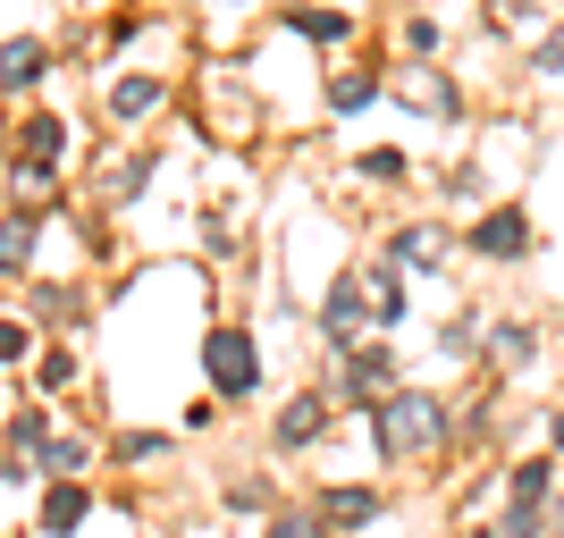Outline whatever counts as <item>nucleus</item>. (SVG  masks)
<instances>
[{
  "instance_id": "f257e3e1",
  "label": "nucleus",
  "mask_w": 564,
  "mask_h": 538,
  "mask_svg": "<svg viewBox=\"0 0 564 538\" xmlns=\"http://www.w3.org/2000/svg\"><path fill=\"white\" fill-rule=\"evenodd\" d=\"M371 438H379V454H430L447 438V404L422 396V387H397V396L371 404Z\"/></svg>"
},
{
  "instance_id": "f03ea898",
  "label": "nucleus",
  "mask_w": 564,
  "mask_h": 538,
  "mask_svg": "<svg viewBox=\"0 0 564 538\" xmlns=\"http://www.w3.org/2000/svg\"><path fill=\"white\" fill-rule=\"evenodd\" d=\"M203 371H212L219 396H253V387H261L253 337H245V328H212V337H203Z\"/></svg>"
},
{
  "instance_id": "7ed1b4c3",
  "label": "nucleus",
  "mask_w": 564,
  "mask_h": 538,
  "mask_svg": "<svg viewBox=\"0 0 564 538\" xmlns=\"http://www.w3.org/2000/svg\"><path fill=\"white\" fill-rule=\"evenodd\" d=\"M464 244H471L480 261H522V253H531V211H522V202H497V211L471 219Z\"/></svg>"
},
{
  "instance_id": "20e7f679",
  "label": "nucleus",
  "mask_w": 564,
  "mask_h": 538,
  "mask_svg": "<svg viewBox=\"0 0 564 538\" xmlns=\"http://www.w3.org/2000/svg\"><path fill=\"white\" fill-rule=\"evenodd\" d=\"M362 311H379V304H371V270H346V278L329 286V345H337V353L362 345Z\"/></svg>"
},
{
  "instance_id": "39448f33",
  "label": "nucleus",
  "mask_w": 564,
  "mask_h": 538,
  "mask_svg": "<svg viewBox=\"0 0 564 538\" xmlns=\"http://www.w3.org/2000/svg\"><path fill=\"white\" fill-rule=\"evenodd\" d=\"M506 496H514V505H547V496H556V454H522V463L506 471Z\"/></svg>"
},
{
  "instance_id": "423d86ee",
  "label": "nucleus",
  "mask_w": 564,
  "mask_h": 538,
  "mask_svg": "<svg viewBox=\"0 0 564 538\" xmlns=\"http://www.w3.org/2000/svg\"><path fill=\"white\" fill-rule=\"evenodd\" d=\"M321 521L329 530H362V521H379V496L371 488H329L321 496Z\"/></svg>"
},
{
  "instance_id": "0eeeda50",
  "label": "nucleus",
  "mask_w": 564,
  "mask_h": 538,
  "mask_svg": "<svg viewBox=\"0 0 564 538\" xmlns=\"http://www.w3.org/2000/svg\"><path fill=\"white\" fill-rule=\"evenodd\" d=\"M321 429H329V404H321V396H295L279 413V446H312Z\"/></svg>"
},
{
  "instance_id": "6e6552de",
  "label": "nucleus",
  "mask_w": 564,
  "mask_h": 538,
  "mask_svg": "<svg viewBox=\"0 0 564 538\" xmlns=\"http://www.w3.org/2000/svg\"><path fill=\"white\" fill-rule=\"evenodd\" d=\"M489 337H497L489 353L506 362V371H531V353H540V328H531V320H497Z\"/></svg>"
},
{
  "instance_id": "1a4fd4ad",
  "label": "nucleus",
  "mask_w": 564,
  "mask_h": 538,
  "mask_svg": "<svg viewBox=\"0 0 564 538\" xmlns=\"http://www.w3.org/2000/svg\"><path fill=\"white\" fill-rule=\"evenodd\" d=\"M397 261H413V270H438V261H447V228H397Z\"/></svg>"
},
{
  "instance_id": "9d476101",
  "label": "nucleus",
  "mask_w": 564,
  "mask_h": 538,
  "mask_svg": "<svg viewBox=\"0 0 564 538\" xmlns=\"http://www.w3.org/2000/svg\"><path fill=\"white\" fill-rule=\"evenodd\" d=\"M25 253H34V211H9L0 219V278H18Z\"/></svg>"
},
{
  "instance_id": "9b49d317",
  "label": "nucleus",
  "mask_w": 564,
  "mask_h": 538,
  "mask_svg": "<svg viewBox=\"0 0 564 538\" xmlns=\"http://www.w3.org/2000/svg\"><path fill=\"white\" fill-rule=\"evenodd\" d=\"M76 521H85V488H76V480H59V488L43 496V530H51V538H68Z\"/></svg>"
},
{
  "instance_id": "f8f14e48",
  "label": "nucleus",
  "mask_w": 564,
  "mask_h": 538,
  "mask_svg": "<svg viewBox=\"0 0 564 538\" xmlns=\"http://www.w3.org/2000/svg\"><path fill=\"white\" fill-rule=\"evenodd\" d=\"M43 59H51L43 43H9V51H0V85H9V94H25V85L43 76Z\"/></svg>"
},
{
  "instance_id": "ddd939ff",
  "label": "nucleus",
  "mask_w": 564,
  "mask_h": 538,
  "mask_svg": "<svg viewBox=\"0 0 564 538\" xmlns=\"http://www.w3.org/2000/svg\"><path fill=\"white\" fill-rule=\"evenodd\" d=\"M480 538H547V505H506Z\"/></svg>"
},
{
  "instance_id": "4468645a",
  "label": "nucleus",
  "mask_w": 564,
  "mask_h": 538,
  "mask_svg": "<svg viewBox=\"0 0 564 538\" xmlns=\"http://www.w3.org/2000/svg\"><path fill=\"white\" fill-rule=\"evenodd\" d=\"M388 371H397V362H388V353H354V362H346V396H371V387H388Z\"/></svg>"
},
{
  "instance_id": "2eb2a0df",
  "label": "nucleus",
  "mask_w": 564,
  "mask_h": 538,
  "mask_svg": "<svg viewBox=\"0 0 564 538\" xmlns=\"http://www.w3.org/2000/svg\"><path fill=\"white\" fill-rule=\"evenodd\" d=\"M152 101H161V85H152V76H127V85H110V118H143Z\"/></svg>"
},
{
  "instance_id": "dca6fc26",
  "label": "nucleus",
  "mask_w": 564,
  "mask_h": 538,
  "mask_svg": "<svg viewBox=\"0 0 564 538\" xmlns=\"http://www.w3.org/2000/svg\"><path fill=\"white\" fill-rule=\"evenodd\" d=\"M286 25L312 34V43H346V18H337V9H286Z\"/></svg>"
},
{
  "instance_id": "f3484780",
  "label": "nucleus",
  "mask_w": 564,
  "mask_h": 538,
  "mask_svg": "<svg viewBox=\"0 0 564 538\" xmlns=\"http://www.w3.org/2000/svg\"><path fill=\"white\" fill-rule=\"evenodd\" d=\"M362 101H379V76L371 68H354V76H337V85H329V110H362Z\"/></svg>"
},
{
  "instance_id": "a211bd4d",
  "label": "nucleus",
  "mask_w": 564,
  "mask_h": 538,
  "mask_svg": "<svg viewBox=\"0 0 564 538\" xmlns=\"http://www.w3.org/2000/svg\"><path fill=\"white\" fill-rule=\"evenodd\" d=\"M404 85H413V101H422V110H455V85H447V76H430V68H404Z\"/></svg>"
},
{
  "instance_id": "6ab92c4d",
  "label": "nucleus",
  "mask_w": 564,
  "mask_h": 538,
  "mask_svg": "<svg viewBox=\"0 0 564 538\" xmlns=\"http://www.w3.org/2000/svg\"><path fill=\"white\" fill-rule=\"evenodd\" d=\"M43 471L76 480V471H85V438H51V446H43Z\"/></svg>"
},
{
  "instance_id": "aec40b11",
  "label": "nucleus",
  "mask_w": 564,
  "mask_h": 538,
  "mask_svg": "<svg viewBox=\"0 0 564 538\" xmlns=\"http://www.w3.org/2000/svg\"><path fill=\"white\" fill-rule=\"evenodd\" d=\"M438 345H447V362H471V353H480V320H447V337H438Z\"/></svg>"
},
{
  "instance_id": "412c9836",
  "label": "nucleus",
  "mask_w": 564,
  "mask_h": 538,
  "mask_svg": "<svg viewBox=\"0 0 564 538\" xmlns=\"http://www.w3.org/2000/svg\"><path fill=\"white\" fill-rule=\"evenodd\" d=\"M531 68H540V76H564V18L547 25L540 43H531Z\"/></svg>"
},
{
  "instance_id": "4be33fe9",
  "label": "nucleus",
  "mask_w": 564,
  "mask_h": 538,
  "mask_svg": "<svg viewBox=\"0 0 564 538\" xmlns=\"http://www.w3.org/2000/svg\"><path fill=\"white\" fill-rule=\"evenodd\" d=\"M34 378H43L51 396H59V387H68V378H76V353H68V345H51L43 362H34Z\"/></svg>"
},
{
  "instance_id": "5701e85b",
  "label": "nucleus",
  "mask_w": 564,
  "mask_h": 538,
  "mask_svg": "<svg viewBox=\"0 0 564 538\" xmlns=\"http://www.w3.org/2000/svg\"><path fill=\"white\" fill-rule=\"evenodd\" d=\"M270 538H329V521H312V514H286V521H270Z\"/></svg>"
},
{
  "instance_id": "b1692460",
  "label": "nucleus",
  "mask_w": 564,
  "mask_h": 538,
  "mask_svg": "<svg viewBox=\"0 0 564 538\" xmlns=\"http://www.w3.org/2000/svg\"><path fill=\"white\" fill-rule=\"evenodd\" d=\"M9 438H18V446H51V421H43V413H18V421H9Z\"/></svg>"
},
{
  "instance_id": "393cba45",
  "label": "nucleus",
  "mask_w": 564,
  "mask_h": 538,
  "mask_svg": "<svg viewBox=\"0 0 564 538\" xmlns=\"http://www.w3.org/2000/svg\"><path fill=\"white\" fill-rule=\"evenodd\" d=\"M362 177H404V152H362Z\"/></svg>"
},
{
  "instance_id": "a878e982",
  "label": "nucleus",
  "mask_w": 564,
  "mask_h": 538,
  "mask_svg": "<svg viewBox=\"0 0 564 538\" xmlns=\"http://www.w3.org/2000/svg\"><path fill=\"white\" fill-rule=\"evenodd\" d=\"M18 353H25V328H18V320H0V362H18Z\"/></svg>"
},
{
  "instance_id": "bb28decb",
  "label": "nucleus",
  "mask_w": 564,
  "mask_h": 538,
  "mask_svg": "<svg viewBox=\"0 0 564 538\" xmlns=\"http://www.w3.org/2000/svg\"><path fill=\"white\" fill-rule=\"evenodd\" d=\"M547 438H556V446H564V404H556V421H547Z\"/></svg>"
},
{
  "instance_id": "cd10ccee",
  "label": "nucleus",
  "mask_w": 564,
  "mask_h": 538,
  "mask_svg": "<svg viewBox=\"0 0 564 538\" xmlns=\"http://www.w3.org/2000/svg\"><path fill=\"white\" fill-rule=\"evenodd\" d=\"M556 530H564V496H556Z\"/></svg>"
}]
</instances>
